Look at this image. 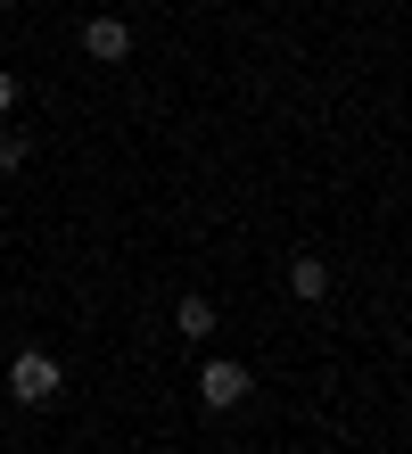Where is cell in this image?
Instances as JSON below:
<instances>
[{"instance_id":"obj_1","label":"cell","mask_w":412,"mask_h":454,"mask_svg":"<svg viewBox=\"0 0 412 454\" xmlns=\"http://www.w3.org/2000/svg\"><path fill=\"white\" fill-rule=\"evenodd\" d=\"M58 388H66V372H58L50 347H17L9 356V396L17 405H58Z\"/></svg>"},{"instance_id":"obj_2","label":"cell","mask_w":412,"mask_h":454,"mask_svg":"<svg viewBox=\"0 0 412 454\" xmlns=\"http://www.w3.org/2000/svg\"><path fill=\"white\" fill-rule=\"evenodd\" d=\"M198 405H206V413H231V405H247V364H223V356H214V364L198 372Z\"/></svg>"},{"instance_id":"obj_3","label":"cell","mask_w":412,"mask_h":454,"mask_svg":"<svg viewBox=\"0 0 412 454\" xmlns=\"http://www.w3.org/2000/svg\"><path fill=\"white\" fill-rule=\"evenodd\" d=\"M82 50H91L99 67H124L132 59V25L124 17H91V25H82Z\"/></svg>"},{"instance_id":"obj_4","label":"cell","mask_w":412,"mask_h":454,"mask_svg":"<svg viewBox=\"0 0 412 454\" xmlns=\"http://www.w3.org/2000/svg\"><path fill=\"white\" fill-rule=\"evenodd\" d=\"M289 298L297 306H322L330 298V264L322 256H289Z\"/></svg>"},{"instance_id":"obj_5","label":"cell","mask_w":412,"mask_h":454,"mask_svg":"<svg viewBox=\"0 0 412 454\" xmlns=\"http://www.w3.org/2000/svg\"><path fill=\"white\" fill-rule=\"evenodd\" d=\"M174 331H182L190 347H206V339H214V298H182V306H174Z\"/></svg>"},{"instance_id":"obj_6","label":"cell","mask_w":412,"mask_h":454,"mask_svg":"<svg viewBox=\"0 0 412 454\" xmlns=\"http://www.w3.org/2000/svg\"><path fill=\"white\" fill-rule=\"evenodd\" d=\"M25 166H34V132L0 124V174H25Z\"/></svg>"},{"instance_id":"obj_7","label":"cell","mask_w":412,"mask_h":454,"mask_svg":"<svg viewBox=\"0 0 412 454\" xmlns=\"http://www.w3.org/2000/svg\"><path fill=\"white\" fill-rule=\"evenodd\" d=\"M9 108H17V74L0 67V116H9Z\"/></svg>"}]
</instances>
